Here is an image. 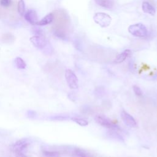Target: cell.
Listing matches in <instances>:
<instances>
[{
    "instance_id": "1",
    "label": "cell",
    "mask_w": 157,
    "mask_h": 157,
    "mask_svg": "<svg viewBox=\"0 0 157 157\" xmlns=\"http://www.w3.org/2000/svg\"><path fill=\"white\" fill-rule=\"evenodd\" d=\"M128 31L132 36L139 37H145L148 33L147 28L142 23H136L129 26Z\"/></svg>"
},
{
    "instance_id": "2",
    "label": "cell",
    "mask_w": 157,
    "mask_h": 157,
    "mask_svg": "<svg viewBox=\"0 0 157 157\" xmlns=\"http://www.w3.org/2000/svg\"><path fill=\"white\" fill-rule=\"evenodd\" d=\"M93 20L96 23L101 27L109 26L112 21V18L109 15L104 12H97L93 16Z\"/></svg>"
},
{
    "instance_id": "3",
    "label": "cell",
    "mask_w": 157,
    "mask_h": 157,
    "mask_svg": "<svg viewBox=\"0 0 157 157\" xmlns=\"http://www.w3.org/2000/svg\"><path fill=\"white\" fill-rule=\"evenodd\" d=\"M65 78L69 88L72 90L77 89L78 87V80L75 73L71 69L65 71Z\"/></svg>"
},
{
    "instance_id": "4",
    "label": "cell",
    "mask_w": 157,
    "mask_h": 157,
    "mask_svg": "<svg viewBox=\"0 0 157 157\" xmlns=\"http://www.w3.org/2000/svg\"><path fill=\"white\" fill-rule=\"evenodd\" d=\"M95 121L102 126L107 128H111V129H117L118 128V126L113 124V122L107 117L102 115H97L94 117Z\"/></svg>"
},
{
    "instance_id": "5",
    "label": "cell",
    "mask_w": 157,
    "mask_h": 157,
    "mask_svg": "<svg viewBox=\"0 0 157 157\" xmlns=\"http://www.w3.org/2000/svg\"><path fill=\"white\" fill-rule=\"evenodd\" d=\"M30 145V141L28 139L25 138L21 139L17 141L13 145H12V150L14 153L16 152H21L27 149L28 147Z\"/></svg>"
},
{
    "instance_id": "6",
    "label": "cell",
    "mask_w": 157,
    "mask_h": 157,
    "mask_svg": "<svg viewBox=\"0 0 157 157\" xmlns=\"http://www.w3.org/2000/svg\"><path fill=\"white\" fill-rule=\"evenodd\" d=\"M121 118L127 126L131 128H135L137 126V122L134 117L125 110H122L121 112Z\"/></svg>"
},
{
    "instance_id": "7",
    "label": "cell",
    "mask_w": 157,
    "mask_h": 157,
    "mask_svg": "<svg viewBox=\"0 0 157 157\" xmlns=\"http://www.w3.org/2000/svg\"><path fill=\"white\" fill-rule=\"evenodd\" d=\"M29 40L33 45L39 49L44 48L47 45L46 40L43 36L40 35L33 36L30 38Z\"/></svg>"
},
{
    "instance_id": "8",
    "label": "cell",
    "mask_w": 157,
    "mask_h": 157,
    "mask_svg": "<svg viewBox=\"0 0 157 157\" xmlns=\"http://www.w3.org/2000/svg\"><path fill=\"white\" fill-rule=\"evenodd\" d=\"M25 19L33 25H37L38 22V17L37 12L34 9H29L24 15Z\"/></svg>"
},
{
    "instance_id": "9",
    "label": "cell",
    "mask_w": 157,
    "mask_h": 157,
    "mask_svg": "<svg viewBox=\"0 0 157 157\" xmlns=\"http://www.w3.org/2000/svg\"><path fill=\"white\" fill-rule=\"evenodd\" d=\"M131 51L129 49H126L117 56V57L114 60V63H121L123 62L126 58L131 56Z\"/></svg>"
},
{
    "instance_id": "10",
    "label": "cell",
    "mask_w": 157,
    "mask_h": 157,
    "mask_svg": "<svg viewBox=\"0 0 157 157\" xmlns=\"http://www.w3.org/2000/svg\"><path fill=\"white\" fill-rule=\"evenodd\" d=\"M142 8L143 11L145 13L150 14L151 15H155V14L156 13V10H155V7L147 1L143 2L142 5Z\"/></svg>"
},
{
    "instance_id": "11",
    "label": "cell",
    "mask_w": 157,
    "mask_h": 157,
    "mask_svg": "<svg viewBox=\"0 0 157 157\" xmlns=\"http://www.w3.org/2000/svg\"><path fill=\"white\" fill-rule=\"evenodd\" d=\"M53 18H54V17H53V13H50L47 14L46 16H45L44 18H42L40 20L38 21L37 25L44 26V25H48L53 21Z\"/></svg>"
},
{
    "instance_id": "12",
    "label": "cell",
    "mask_w": 157,
    "mask_h": 157,
    "mask_svg": "<svg viewBox=\"0 0 157 157\" xmlns=\"http://www.w3.org/2000/svg\"><path fill=\"white\" fill-rule=\"evenodd\" d=\"M95 2L99 6L105 9H112L113 7L114 2L113 0H94Z\"/></svg>"
},
{
    "instance_id": "13",
    "label": "cell",
    "mask_w": 157,
    "mask_h": 157,
    "mask_svg": "<svg viewBox=\"0 0 157 157\" xmlns=\"http://www.w3.org/2000/svg\"><path fill=\"white\" fill-rule=\"evenodd\" d=\"M73 155L75 157H92L87 151L80 148H75L73 151Z\"/></svg>"
},
{
    "instance_id": "14",
    "label": "cell",
    "mask_w": 157,
    "mask_h": 157,
    "mask_svg": "<svg viewBox=\"0 0 157 157\" xmlns=\"http://www.w3.org/2000/svg\"><path fill=\"white\" fill-rule=\"evenodd\" d=\"M15 64L17 67V68L19 69H24L26 67V64L25 62V61L20 57H17L15 58Z\"/></svg>"
},
{
    "instance_id": "15",
    "label": "cell",
    "mask_w": 157,
    "mask_h": 157,
    "mask_svg": "<svg viewBox=\"0 0 157 157\" xmlns=\"http://www.w3.org/2000/svg\"><path fill=\"white\" fill-rule=\"evenodd\" d=\"M17 9H18V13L21 15L23 16L25 15V2L23 0H20L18 2V6H17Z\"/></svg>"
},
{
    "instance_id": "16",
    "label": "cell",
    "mask_w": 157,
    "mask_h": 157,
    "mask_svg": "<svg viewBox=\"0 0 157 157\" xmlns=\"http://www.w3.org/2000/svg\"><path fill=\"white\" fill-rule=\"evenodd\" d=\"M72 120L80 126H85L88 124V122L86 120L83 118H79V117H73L72 118Z\"/></svg>"
},
{
    "instance_id": "17",
    "label": "cell",
    "mask_w": 157,
    "mask_h": 157,
    "mask_svg": "<svg viewBox=\"0 0 157 157\" xmlns=\"http://www.w3.org/2000/svg\"><path fill=\"white\" fill-rule=\"evenodd\" d=\"M43 156L44 157H59L60 154L56 151H47L44 150L42 151Z\"/></svg>"
},
{
    "instance_id": "18",
    "label": "cell",
    "mask_w": 157,
    "mask_h": 157,
    "mask_svg": "<svg viewBox=\"0 0 157 157\" xmlns=\"http://www.w3.org/2000/svg\"><path fill=\"white\" fill-rule=\"evenodd\" d=\"M132 90H133V91L134 93H135V94L137 96H142L143 94V93H142V90L137 85H134L132 86Z\"/></svg>"
},
{
    "instance_id": "19",
    "label": "cell",
    "mask_w": 157,
    "mask_h": 157,
    "mask_svg": "<svg viewBox=\"0 0 157 157\" xmlns=\"http://www.w3.org/2000/svg\"><path fill=\"white\" fill-rule=\"evenodd\" d=\"M11 4V0H0V4L4 7H8Z\"/></svg>"
},
{
    "instance_id": "20",
    "label": "cell",
    "mask_w": 157,
    "mask_h": 157,
    "mask_svg": "<svg viewBox=\"0 0 157 157\" xmlns=\"http://www.w3.org/2000/svg\"><path fill=\"white\" fill-rule=\"evenodd\" d=\"M15 154L16 157H29L21 152H16V153H15Z\"/></svg>"
}]
</instances>
